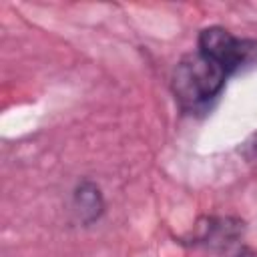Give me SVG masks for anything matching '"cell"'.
Instances as JSON below:
<instances>
[{
	"label": "cell",
	"instance_id": "obj_1",
	"mask_svg": "<svg viewBox=\"0 0 257 257\" xmlns=\"http://www.w3.org/2000/svg\"><path fill=\"white\" fill-rule=\"evenodd\" d=\"M233 72L219 60L195 50L179 60L171 76L175 100L185 110H197L217 98Z\"/></svg>",
	"mask_w": 257,
	"mask_h": 257
},
{
	"label": "cell",
	"instance_id": "obj_2",
	"mask_svg": "<svg viewBox=\"0 0 257 257\" xmlns=\"http://www.w3.org/2000/svg\"><path fill=\"white\" fill-rule=\"evenodd\" d=\"M257 42L241 40L233 36L223 26H209L199 32L197 38V50L219 60L225 64L231 72H237L245 62H249L255 56Z\"/></svg>",
	"mask_w": 257,
	"mask_h": 257
},
{
	"label": "cell",
	"instance_id": "obj_3",
	"mask_svg": "<svg viewBox=\"0 0 257 257\" xmlns=\"http://www.w3.org/2000/svg\"><path fill=\"white\" fill-rule=\"evenodd\" d=\"M243 221L237 217H201L191 233V245H203L215 251L233 247L243 235Z\"/></svg>",
	"mask_w": 257,
	"mask_h": 257
},
{
	"label": "cell",
	"instance_id": "obj_4",
	"mask_svg": "<svg viewBox=\"0 0 257 257\" xmlns=\"http://www.w3.org/2000/svg\"><path fill=\"white\" fill-rule=\"evenodd\" d=\"M72 209L76 219L88 227L92 223H96L102 213H104V197L100 193V187L90 181V179H82L72 193Z\"/></svg>",
	"mask_w": 257,
	"mask_h": 257
},
{
	"label": "cell",
	"instance_id": "obj_5",
	"mask_svg": "<svg viewBox=\"0 0 257 257\" xmlns=\"http://www.w3.org/2000/svg\"><path fill=\"white\" fill-rule=\"evenodd\" d=\"M231 257H257V255H255L251 249H247V247H239Z\"/></svg>",
	"mask_w": 257,
	"mask_h": 257
}]
</instances>
